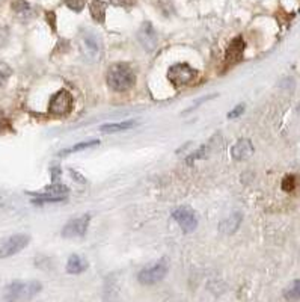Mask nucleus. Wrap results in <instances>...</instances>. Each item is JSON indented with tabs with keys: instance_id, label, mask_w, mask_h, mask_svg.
I'll use <instances>...</instances> for the list:
<instances>
[{
	"instance_id": "f257e3e1",
	"label": "nucleus",
	"mask_w": 300,
	"mask_h": 302,
	"mask_svg": "<svg viewBox=\"0 0 300 302\" xmlns=\"http://www.w3.org/2000/svg\"><path fill=\"white\" fill-rule=\"evenodd\" d=\"M136 83V74L129 64H113L107 70V85L116 92H126Z\"/></svg>"
},
{
	"instance_id": "f03ea898",
	"label": "nucleus",
	"mask_w": 300,
	"mask_h": 302,
	"mask_svg": "<svg viewBox=\"0 0 300 302\" xmlns=\"http://www.w3.org/2000/svg\"><path fill=\"white\" fill-rule=\"evenodd\" d=\"M167 272H169V260L163 257L159 262L143 267L137 275V280L143 286H153L162 281L167 275Z\"/></svg>"
},
{
	"instance_id": "7ed1b4c3",
	"label": "nucleus",
	"mask_w": 300,
	"mask_h": 302,
	"mask_svg": "<svg viewBox=\"0 0 300 302\" xmlns=\"http://www.w3.org/2000/svg\"><path fill=\"white\" fill-rule=\"evenodd\" d=\"M79 48L83 58L88 59L89 62H97L101 58V52H103L101 41L91 31H83L79 35Z\"/></svg>"
},
{
	"instance_id": "20e7f679",
	"label": "nucleus",
	"mask_w": 300,
	"mask_h": 302,
	"mask_svg": "<svg viewBox=\"0 0 300 302\" xmlns=\"http://www.w3.org/2000/svg\"><path fill=\"white\" fill-rule=\"evenodd\" d=\"M42 290V284L38 281H14L5 287V298L9 301L28 299Z\"/></svg>"
},
{
	"instance_id": "39448f33",
	"label": "nucleus",
	"mask_w": 300,
	"mask_h": 302,
	"mask_svg": "<svg viewBox=\"0 0 300 302\" xmlns=\"http://www.w3.org/2000/svg\"><path fill=\"white\" fill-rule=\"evenodd\" d=\"M31 242V237L28 234H12L8 237L0 239V259H8L15 254H18L20 251H23Z\"/></svg>"
},
{
	"instance_id": "423d86ee",
	"label": "nucleus",
	"mask_w": 300,
	"mask_h": 302,
	"mask_svg": "<svg viewBox=\"0 0 300 302\" xmlns=\"http://www.w3.org/2000/svg\"><path fill=\"white\" fill-rule=\"evenodd\" d=\"M198 76V71L187 64H177L169 68L167 79L175 88H181L192 83Z\"/></svg>"
},
{
	"instance_id": "0eeeda50",
	"label": "nucleus",
	"mask_w": 300,
	"mask_h": 302,
	"mask_svg": "<svg viewBox=\"0 0 300 302\" xmlns=\"http://www.w3.org/2000/svg\"><path fill=\"white\" fill-rule=\"evenodd\" d=\"M72 106H74V98L71 92L67 89H61L50 100L48 111L53 115H67L72 111Z\"/></svg>"
},
{
	"instance_id": "6e6552de",
	"label": "nucleus",
	"mask_w": 300,
	"mask_h": 302,
	"mask_svg": "<svg viewBox=\"0 0 300 302\" xmlns=\"http://www.w3.org/2000/svg\"><path fill=\"white\" fill-rule=\"evenodd\" d=\"M89 222H91V215H82L79 218H74V219L68 221L62 228V237H65V239L83 237L88 231Z\"/></svg>"
},
{
	"instance_id": "1a4fd4ad",
	"label": "nucleus",
	"mask_w": 300,
	"mask_h": 302,
	"mask_svg": "<svg viewBox=\"0 0 300 302\" xmlns=\"http://www.w3.org/2000/svg\"><path fill=\"white\" fill-rule=\"evenodd\" d=\"M172 218L181 226V230L184 233H192L198 226V216L195 210L190 207H178L177 210H173Z\"/></svg>"
},
{
	"instance_id": "9d476101",
	"label": "nucleus",
	"mask_w": 300,
	"mask_h": 302,
	"mask_svg": "<svg viewBox=\"0 0 300 302\" xmlns=\"http://www.w3.org/2000/svg\"><path fill=\"white\" fill-rule=\"evenodd\" d=\"M244 47H246V44H244L243 37H235L231 41V44H230V47L227 50V55H225V59H227V62L228 64L240 62L241 58H243V53H244Z\"/></svg>"
},
{
	"instance_id": "9b49d317",
	"label": "nucleus",
	"mask_w": 300,
	"mask_h": 302,
	"mask_svg": "<svg viewBox=\"0 0 300 302\" xmlns=\"http://www.w3.org/2000/svg\"><path fill=\"white\" fill-rule=\"evenodd\" d=\"M137 37H139V41L143 45V48H146V50L156 48L159 38H157V34H156L154 28L151 26V23H145L143 26L140 28Z\"/></svg>"
},
{
	"instance_id": "f8f14e48",
	"label": "nucleus",
	"mask_w": 300,
	"mask_h": 302,
	"mask_svg": "<svg viewBox=\"0 0 300 302\" xmlns=\"http://www.w3.org/2000/svg\"><path fill=\"white\" fill-rule=\"evenodd\" d=\"M254 154V145L249 139H240L231 148V156L235 160H244Z\"/></svg>"
},
{
	"instance_id": "ddd939ff",
	"label": "nucleus",
	"mask_w": 300,
	"mask_h": 302,
	"mask_svg": "<svg viewBox=\"0 0 300 302\" xmlns=\"http://www.w3.org/2000/svg\"><path fill=\"white\" fill-rule=\"evenodd\" d=\"M241 219H243L241 213L231 215L230 218H227V219L222 221L219 224V231L223 233V234H233V233H235L238 230L240 224H241Z\"/></svg>"
},
{
	"instance_id": "4468645a",
	"label": "nucleus",
	"mask_w": 300,
	"mask_h": 302,
	"mask_svg": "<svg viewBox=\"0 0 300 302\" xmlns=\"http://www.w3.org/2000/svg\"><path fill=\"white\" fill-rule=\"evenodd\" d=\"M88 260L79 254H72L69 259H68V263H67V272L71 273V275H79L82 272H85L88 269Z\"/></svg>"
},
{
	"instance_id": "2eb2a0df",
	"label": "nucleus",
	"mask_w": 300,
	"mask_h": 302,
	"mask_svg": "<svg viewBox=\"0 0 300 302\" xmlns=\"http://www.w3.org/2000/svg\"><path fill=\"white\" fill-rule=\"evenodd\" d=\"M68 192H69V189L65 185L53 182L52 185L45 186L41 192H36V193H32V195L33 196H47V195L48 196H65Z\"/></svg>"
},
{
	"instance_id": "dca6fc26",
	"label": "nucleus",
	"mask_w": 300,
	"mask_h": 302,
	"mask_svg": "<svg viewBox=\"0 0 300 302\" xmlns=\"http://www.w3.org/2000/svg\"><path fill=\"white\" fill-rule=\"evenodd\" d=\"M106 9H107V3H104L103 0H92L89 5V12L97 23H104Z\"/></svg>"
},
{
	"instance_id": "f3484780",
	"label": "nucleus",
	"mask_w": 300,
	"mask_h": 302,
	"mask_svg": "<svg viewBox=\"0 0 300 302\" xmlns=\"http://www.w3.org/2000/svg\"><path fill=\"white\" fill-rule=\"evenodd\" d=\"M137 122L136 121H124V122H109L104 124L100 127V132L103 133H116V132H122V130H129L132 127H134Z\"/></svg>"
},
{
	"instance_id": "a211bd4d",
	"label": "nucleus",
	"mask_w": 300,
	"mask_h": 302,
	"mask_svg": "<svg viewBox=\"0 0 300 302\" xmlns=\"http://www.w3.org/2000/svg\"><path fill=\"white\" fill-rule=\"evenodd\" d=\"M100 141L98 139H92V141H88V142H80V144H76V145H72L69 148H65L62 151H59V156H68L71 153H77V151H82V150H86V148H91V147H95L98 145Z\"/></svg>"
},
{
	"instance_id": "6ab92c4d",
	"label": "nucleus",
	"mask_w": 300,
	"mask_h": 302,
	"mask_svg": "<svg viewBox=\"0 0 300 302\" xmlns=\"http://www.w3.org/2000/svg\"><path fill=\"white\" fill-rule=\"evenodd\" d=\"M67 196H35L32 199V203L35 206H42V204H48V203H62V201H65Z\"/></svg>"
},
{
	"instance_id": "aec40b11",
	"label": "nucleus",
	"mask_w": 300,
	"mask_h": 302,
	"mask_svg": "<svg viewBox=\"0 0 300 302\" xmlns=\"http://www.w3.org/2000/svg\"><path fill=\"white\" fill-rule=\"evenodd\" d=\"M284 295L287 299H300V280L293 281V284L285 289Z\"/></svg>"
},
{
	"instance_id": "412c9836",
	"label": "nucleus",
	"mask_w": 300,
	"mask_h": 302,
	"mask_svg": "<svg viewBox=\"0 0 300 302\" xmlns=\"http://www.w3.org/2000/svg\"><path fill=\"white\" fill-rule=\"evenodd\" d=\"M205 154H207V145H202L201 148H199L198 151H195V153H192L189 157H187V163H192V162H195V160H198V159H204L205 157Z\"/></svg>"
},
{
	"instance_id": "4be33fe9",
	"label": "nucleus",
	"mask_w": 300,
	"mask_h": 302,
	"mask_svg": "<svg viewBox=\"0 0 300 302\" xmlns=\"http://www.w3.org/2000/svg\"><path fill=\"white\" fill-rule=\"evenodd\" d=\"M67 5L76 12H80L85 8V0H67Z\"/></svg>"
},
{
	"instance_id": "5701e85b",
	"label": "nucleus",
	"mask_w": 300,
	"mask_h": 302,
	"mask_svg": "<svg viewBox=\"0 0 300 302\" xmlns=\"http://www.w3.org/2000/svg\"><path fill=\"white\" fill-rule=\"evenodd\" d=\"M243 112H244V105H238V106H235V109H234V111H231V112L228 113V118H230V119L238 118V116H240Z\"/></svg>"
},
{
	"instance_id": "b1692460",
	"label": "nucleus",
	"mask_w": 300,
	"mask_h": 302,
	"mask_svg": "<svg viewBox=\"0 0 300 302\" xmlns=\"http://www.w3.org/2000/svg\"><path fill=\"white\" fill-rule=\"evenodd\" d=\"M69 174H71V177L76 180L77 183H80V185H85L86 183V179L83 177V175L80 174V172H77V171H74V169H69Z\"/></svg>"
},
{
	"instance_id": "393cba45",
	"label": "nucleus",
	"mask_w": 300,
	"mask_h": 302,
	"mask_svg": "<svg viewBox=\"0 0 300 302\" xmlns=\"http://www.w3.org/2000/svg\"><path fill=\"white\" fill-rule=\"evenodd\" d=\"M134 0H112V3L115 5H121V6H130L133 5Z\"/></svg>"
},
{
	"instance_id": "a878e982",
	"label": "nucleus",
	"mask_w": 300,
	"mask_h": 302,
	"mask_svg": "<svg viewBox=\"0 0 300 302\" xmlns=\"http://www.w3.org/2000/svg\"><path fill=\"white\" fill-rule=\"evenodd\" d=\"M61 174H62L61 168H58V166L52 168V180H53V182H56V180H58V177H59Z\"/></svg>"
},
{
	"instance_id": "bb28decb",
	"label": "nucleus",
	"mask_w": 300,
	"mask_h": 302,
	"mask_svg": "<svg viewBox=\"0 0 300 302\" xmlns=\"http://www.w3.org/2000/svg\"><path fill=\"white\" fill-rule=\"evenodd\" d=\"M6 80H8V74L0 70V86H3L6 83Z\"/></svg>"
}]
</instances>
